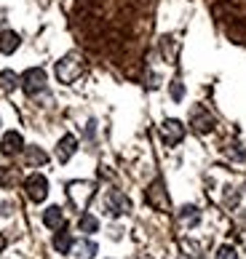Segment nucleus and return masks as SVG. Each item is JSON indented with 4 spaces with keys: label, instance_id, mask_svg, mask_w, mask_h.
I'll list each match as a JSON object with an SVG mask.
<instances>
[{
    "label": "nucleus",
    "instance_id": "f257e3e1",
    "mask_svg": "<svg viewBox=\"0 0 246 259\" xmlns=\"http://www.w3.org/2000/svg\"><path fill=\"white\" fill-rule=\"evenodd\" d=\"M83 70H86V67H83V59L78 54H67V56H62L59 62H56V80L59 83H64V85H70V83H75L83 75Z\"/></svg>",
    "mask_w": 246,
    "mask_h": 259
},
{
    "label": "nucleus",
    "instance_id": "f03ea898",
    "mask_svg": "<svg viewBox=\"0 0 246 259\" xmlns=\"http://www.w3.org/2000/svg\"><path fill=\"white\" fill-rule=\"evenodd\" d=\"M94 193H97V185H94V182H86V179H75V182L67 185V198H70V203L78 211L89 208Z\"/></svg>",
    "mask_w": 246,
    "mask_h": 259
},
{
    "label": "nucleus",
    "instance_id": "7ed1b4c3",
    "mask_svg": "<svg viewBox=\"0 0 246 259\" xmlns=\"http://www.w3.org/2000/svg\"><path fill=\"white\" fill-rule=\"evenodd\" d=\"M46 85H49V75H46L43 67H30V70H24V75H22V91L27 94V97H37V94H43Z\"/></svg>",
    "mask_w": 246,
    "mask_h": 259
},
{
    "label": "nucleus",
    "instance_id": "20e7f679",
    "mask_svg": "<svg viewBox=\"0 0 246 259\" xmlns=\"http://www.w3.org/2000/svg\"><path fill=\"white\" fill-rule=\"evenodd\" d=\"M24 190H27V198H30L32 203H43V200L49 198V179L43 174H30L24 179Z\"/></svg>",
    "mask_w": 246,
    "mask_h": 259
},
{
    "label": "nucleus",
    "instance_id": "39448f33",
    "mask_svg": "<svg viewBox=\"0 0 246 259\" xmlns=\"http://www.w3.org/2000/svg\"><path fill=\"white\" fill-rule=\"evenodd\" d=\"M160 139H163L166 147H174L179 142L185 139V123L177 120V118H169L163 120V126H160Z\"/></svg>",
    "mask_w": 246,
    "mask_h": 259
},
{
    "label": "nucleus",
    "instance_id": "423d86ee",
    "mask_svg": "<svg viewBox=\"0 0 246 259\" xmlns=\"http://www.w3.org/2000/svg\"><path fill=\"white\" fill-rule=\"evenodd\" d=\"M105 208L110 217H123L131 211V200L120 193V190H110L107 198H105Z\"/></svg>",
    "mask_w": 246,
    "mask_h": 259
},
{
    "label": "nucleus",
    "instance_id": "0eeeda50",
    "mask_svg": "<svg viewBox=\"0 0 246 259\" xmlns=\"http://www.w3.org/2000/svg\"><path fill=\"white\" fill-rule=\"evenodd\" d=\"M190 126L195 134H212L214 131V118L206 107H193L190 110Z\"/></svg>",
    "mask_w": 246,
    "mask_h": 259
},
{
    "label": "nucleus",
    "instance_id": "6e6552de",
    "mask_svg": "<svg viewBox=\"0 0 246 259\" xmlns=\"http://www.w3.org/2000/svg\"><path fill=\"white\" fill-rule=\"evenodd\" d=\"M22 147H24V139L19 131H6L3 139H0V155L6 158H14L16 152H22Z\"/></svg>",
    "mask_w": 246,
    "mask_h": 259
},
{
    "label": "nucleus",
    "instance_id": "1a4fd4ad",
    "mask_svg": "<svg viewBox=\"0 0 246 259\" xmlns=\"http://www.w3.org/2000/svg\"><path fill=\"white\" fill-rule=\"evenodd\" d=\"M75 152H78V139H75L72 134H64V137L59 139V145H56V160L67 163Z\"/></svg>",
    "mask_w": 246,
    "mask_h": 259
},
{
    "label": "nucleus",
    "instance_id": "9d476101",
    "mask_svg": "<svg viewBox=\"0 0 246 259\" xmlns=\"http://www.w3.org/2000/svg\"><path fill=\"white\" fill-rule=\"evenodd\" d=\"M24 163L30 168H40V166H46L49 163V155L43 152V147H24Z\"/></svg>",
    "mask_w": 246,
    "mask_h": 259
},
{
    "label": "nucleus",
    "instance_id": "9b49d317",
    "mask_svg": "<svg viewBox=\"0 0 246 259\" xmlns=\"http://www.w3.org/2000/svg\"><path fill=\"white\" fill-rule=\"evenodd\" d=\"M147 200H150V206H155V208H160V211L169 208V198H166V190H163V185H160V182H155V185L147 190Z\"/></svg>",
    "mask_w": 246,
    "mask_h": 259
},
{
    "label": "nucleus",
    "instance_id": "f8f14e48",
    "mask_svg": "<svg viewBox=\"0 0 246 259\" xmlns=\"http://www.w3.org/2000/svg\"><path fill=\"white\" fill-rule=\"evenodd\" d=\"M54 248H56V254H70V251H72V233H70L67 227H59V230H56Z\"/></svg>",
    "mask_w": 246,
    "mask_h": 259
},
{
    "label": "nucleus",
    "instance_id": "ddd939ff",
    "mask_svg": "<svg viewBox=\"0 0 246 259\" xmlns=\"http://www.w3.org/2000/svg\"><path fill=\"white\" fill-rule=\"evenodd\" d=\"M43 225L49 227V230H59L64 227V211L59 206H49L43 211Z\"/></svg>",
    "mask_w": 246,
    "mask_h": 259
},
{
    "label": "nucleus",
    "instance_id": "4468645a",
    "mask_svg": "<svg viewBox=\"0 0 246 259\" xmlns=\"http://www.w3.org/2000/svg\"><path fill=\"white\" fill-rule=\"evenodd\" d=\"M19 46H22V37H19L14 30H6V32H0V54H14Z\"/></svg>",
    "mask_w": 246,
    "mask_h": 259
},
{
    "label": "nucleus",
    "instance_id": "2eb2a0df",
    "mask_svg": "<svg viewBox=\"0 0 246 259\" xmlns=\"http://www.w3.org/2000/svg\"><path fill=\"white\" fill-rule=\"evenodd\" d=\"M72 254H75V259H94L97 256V243L94 241H78V243H72Z\"/></svg>",
    "mask_w": 246,
    "mask_h": 259
},
{
    "label": "nucleus",
    "instance_id": "dca6fc26",
    "mask_svg": "<svg viewBox=\"0 0 246 259\" xmlns=\"http://www.w3.org/2000/svg\"><path fill=\"white\" fill-rule=\"evenodd\" d=\"M179 222H182L185 227H195L198 222H201V211H198L195 206H182L179 208Z\"/></svg>",
    "mask_w": 246,
    "mask_h": 259
},
{
    "label": "nucleus",
    "instance_id": "f3484780",
    "mask_svg": "<svg viewBox=\"0 0 246 259\" xmlns=\"http://www.w3.org/2000/svg\"><path fill=\"white\" fill-rule=\"evenodd\" d=\"M78 230H80V233H86V235L97 233V230H99V219L94 217V214H83L78 219Z\"/></svg>",
    "mask_w": 246,
    "mask_h": 259
},
{
    "label": "nucleus",
    "instance_id": "a211bd4d",
    "mask_svg": "<svg viewBox=\"0 0 246 259\" xmlns=\"http://www.w3.org/2000/svg\"><path fill=\"white\" fill-rule=\"evenodd\" d=\"M0 85H3V91H14L16 85H22V78L11 70H3L0 72Z\"/></svg>",
    "mask_w": 246,
    "mask_h": 259
},
{
    "label": "nucleus",
    "instance_id": "6ab92c4d",
    "mask_svg": "<svg viewBox=\"0 0 246 259\" xmlns=\"http://www.w3.org/2000/svg\"><path fill=\"white\" fill-rule=\"evenodd\" d=\"M214 259H238V254H235L233 246H220L217 254H214Z\"/></svg>",
    "mask_w": 246,
    "mask_h": 259
},
{
    "label": "nucleus",
    "instance_id": "aec40b11",
    "mask_svg": "<svg viewBox=\"0 0 246 259\" xmlns=\"http://www.w3.org/2000/svg\"><path fill=\"white\" fill-rule=\"evenodd\" d=\"M172 99H174V102H182V99H185V85H182V80H172Z\"/></svg>",
    "mask_w": 246,
    "mask_h": 259
}]
</instances>
